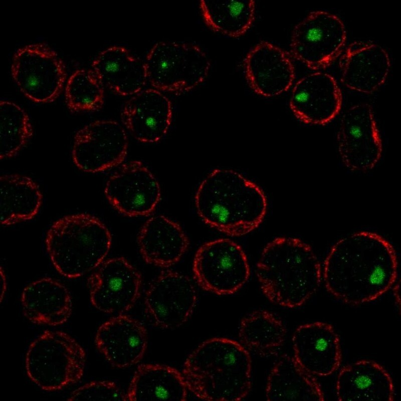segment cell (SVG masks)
<instances>
[{
  "label": "cell",
  "instance_id": "cell-1",
  "mask_svg": "<svg viewBox=\"0 0 401 401\" xmlns=\"http://www.w3.org/2000/svg\"><path fill=\"white\" fill-rule=\"evenodd\" d=\"M398 262L392 245L375 232L347 235L330 248L322 267L327 290L341 301L359 305L388 291L397 278Z\"/></svg>",
  "mask_w": 401,
  "mask_h": 401
},
{
  "label": "cell",
  "instance_id": "cell-2",
  "mask_svg": "<svg viewBox=\"0 0 401 401\" xmlns=\"http://www.w3.org/2000/svg\"><path fill=\"white\" fill-rule=\"evenodd\" d=\"M196 210L204 222L231 237L257 228L267 213L262 188L235 170L217 168L201 181L194 196Z\"/></svg>",
  "mask_w": 401,
  "mask_h": 401
},
{
  "label": "cell",
  "instance_id": "cell-3",
  "mask_svg": "<svg viewBox=\"0 0 401 401\" xmlns=\"http://www.w3.org/2000/svg\"><path fill=\"white\" fill-rule=\"evenodd\" d=\"M188 390L205 400H241L252 386L250 353L234 339L216 337L199 344L185 359Z\"/></svg>",
  "mask_w": 401,
  "mask_h": 401
},
{
  "label": "cell",
  "instance_id": "cell-4",
  "mask_svg": "<svg viewBox=\"0 0 401 401\" xmlns=\"http://www.w3.org/2000/svg\"><path fill=\"white\" fill-rule=\"evenodd\" d=\"M263 293L271 302L294 308L318 290L322 267L312 247L295 237H278L264 247L256 269Z\"/></svg>",
  "mask_w": 401,
  "mask_h": 401
},
{
  "label": "cell",
  "instance_id": "cell-5",
  "mask_svg": "<svg viewBox=\"0 0 401 401\" xmlns=\"http://www.w3.org/2000/svg\"><path fill=\"white\" fill-rule=\"evenodd\" d=\"M111 234L98 218L86 213L64 216L48 230L46 250L57 272L77 278L97 268L108 254Z\"/></svg>",
  "mask_w": 401,
  "mask_h": 401
},
{
  "label": "cell",
  "instance_id": "cell-6",
  "mask_svg": "<svg viewBox=\"0 0 401 401\" xmlns=\"http://www.w3.org/2000/svg\"><path fill=\"white\" fill-rule=\"evenodd\" d=\"M86 357L83 347L72 336L62 331L47 330L30 343L26 370L42 389L60 390L81 379Z\"/></svg>",
  "mask_w": 401,
  "mask_h": 401
},
{
  "label": "cell",
  "instance_id": "cell-7",
  "mask_svg": "<svg viewBox=\"0 0 401 401\" xmlns=\"http://www.w3.org/2000/svg\"><path fill=\"white\" fill-rule=\"evenodd\" d=\"M147 82L162 92L189 91L206 79L210 62L198 46L190 43L161 41L154 44L144 61Z\"/></svg>",
  "mask_w": 401,
  "mask_h": 401
},
{
  "label": "cell",
  "instance_id": "cell-8",
  "mask_svg": "<svg viewBox=\"0 0 401 401\" xmlns=\"http://www.w3.org/2000/svg\"><path fill=\"white\" fill-rule=\"evenodd\" d=\"M192 272L200 288L218 295L236 293L250 275L249 262L243 248L227 238L201 245L193 257Z\"/></svg>",
  "mask_w": 401,
  "mask_h": 401
},
{
  "label": "cell",
  "instance_id": "cell-9",
  "mask_svg": "<svg viewBox=\"0 0 401 401\" xmlns=\"http://www.w3.org/2000/svg\"><path fill=\"white\" fill-rule=\"evenodd\" d=\"M11 73L21 92L37 103L54 101L66 82L64 62L54 50L44 43L19 48L13 57Z\"/></svg>",
  "mask_w": 401,
  "mask_h": 401
},
{
  "label": "cell",
  "instance_id": "cell-10",
  "mask_svg": "<svg viewBox=\"0 0 401 401\" xmlns=\"http://www.w3.org/2000/svg\"><path fill=\"white\" fill-rule=\"evenodd\" d=\"M346 40L342 20L324 11L309 13L294 27L290 52L309 68L318 70L330 65L340 54Z\"/></svg>",
  "mask_w": 401,
  "mask_h": 401
},
{
  "label": "cell",
  "instance_id": "cell-11",
  "mask_svg": "<svg viewBox=\"0 0 401 401\" xmlns=\"http://www.w3.org/2000/svg\"><path fill=\"white\" fill-rule=\"evenodd\" d=\"M128 146L127 135L119 122L98 120L77 132L72 157L75 165L84 172H102L121 164Z\"/></svg>",
  "mask_w": 401,
  "mask_h": 401
},
{
  "label": "cell",
  "instance_id": "cell-12",
  "mask_svg": "<svg viewBox=\"0 0 401 401\" xmlns=\"http://www.w3.org/2000/svg\"><path fill=\"white\" fill-rule=\"evenodd\" d=\"M342 162L353 171L373 168L382 152V144L371 106L361 103L349 108L342 115L337 135Z\"/></svg>",
  "mask_w": 401,
  "mask_h": 401
},
{
  "label": "cell",
  "instance_id": "cell-13",
  "mask_svg": "<svg viewBox=\"0 0 401 401\" xmlns=\"http://www.w3.org/2000/svg\"><path fill=\"white\" fill-rule=\"evenodd\" d=\"M91 304L109 314H124L138 300L142 277L125 258H112L103 262L88 279Z\"/></svg>",
  "mask_w": 401,
  "mask_h": 401
},
{
  "label": "cell",
  "instance_id": "cell-14",
  "mask_svg": "<svg viewBox=\"0 0 401 401\" xmlns=\"http://www.w3.org/2000/svg\"><path fill=\"white\" fill-rule=\"evenodd\" d=\"M104 194L114 208L130 217L150 215L161 198L157 179L139 160L122 164L107 180Z\"/></svg>",
  "mask_w": 401,
  "mask_h": 401
},
{
  "label": "cell",
  "instance_id": "cell-15",
  "mask_svg": "<svg viewBox=\"0 0 401 401\" xmlns=\"http://www.w3.org/2000/svg\"><path fill=\"white\" fill-rule=\"evenodd\" d=\"M197 301L190 279L171 270L161 272L150 284L144 298L146 313L157 326L178 327L191 315Z\"/></svg>",
  "mask_w": 401,
  "mask_h": 401
},
{
  "label": "cell",
  "instance_id": "cell-16",
  "mask_svg": "<svg viewBox=\"0 0 401 401\" xmlns=\"http://www.w3.org/2000/svg\"><path fill=\"white\" fill-rule=\"evenodd\" d=\"M341 92L335 79L329 74L317 72L299 80L292 90L289 106L299 121L310 125H324L339 113Z\"/></svg>",
  "mask_w": 401,
  "mask_h": 401
},
{
  "label": "cell",
  "instance_id": "cell-17",
  "mask_svg": "<svg viewBox=\"0 0 401 401\" xmlns=\"http://www.w3.org/2000/svg\"><path fill=\"white\" fill-rule=\"evenodd\" d=\"M292 343L295 360L314 376L330 375L340 366V339L329 323L317 321L299 326L293 333Z\"/></svg>",
  "mask_w": 401,
  "mask_h": 401
},
{
  "label": "cell",
  "instance_id": "cell-18",
  "mask_svg": "<svg viewBox=\"0 0 401 401\" xmlns=\"http://www.w3.org/2000/svg\"><path fill=\"white\" fill-rule=\"evenodd\" d=\"M247 82L257 94L272 97L287 91L295 78L290 55L273 44L263 41L253 47L244 60Z\"/></svg>",
  "mask_w": 401,
  "mask_h": 401
},
{
  "label": "cell",
  "instance_id": "cell-19",
  "mask_svg": "<svg viewBox=\"0 0 401 401\" xmlns=\"http://www.w3.org/2000/svg\"><path fill=\"white\" fill-rule=\"evenodd\" d=\"M95 342L110 364L126 368L142 358L147 346V332L136 319L125 313L117 314L99 327Z\"/></svg>",
  "mask_w": 401,
  "mask_h": 401
},
{
  "label": "cell",
  "instance_id": "cell-20",
  "mask_svg": "<svg viewBox=\"0 0 401 401\" xmlns=\"http://www.w3.org/2000/svg\"><path fill=\"white\" fill-rule=\"evenodd\" d=\"M172 108L168 98L153 88L143 89L125 103L122 122L131 134L144 143L160 140L167 133L172 120Z\"/></svg>",
  "mask_w": 401,
  "mask_h": 401
},
{
  "label": "cell",
  "instance_id": "cell-21",
  "mask_svg": "<svg viewBox=\"0 0 401 401\" xmlns=\"http://www.w3.org/2000/svg\"><path fill=\"white\" fill-rule=\"evenodd\" d=\"M339 65L341 79L344 86L355 91L369 94L385 81L390 61L387 52L380 46L354 42L342 55Z\"/></svg>",
  "mask_w": 401,
  "mask_h": 401
},
{
  "label": "cell",
  "instance_id": "cell-22",
  "mask_svg": "<svg viewBox=\"0 0 401 401\" xmlns=\"http://www.w3.org/2000/svg\"><path fill=\"white\" fill-rule=\"evenodd\" d=\"M140 254L148 264L167 268L177 263L187 251L189 240L181 226L163 215L148 219L138 236Z\"/></svg>",
  "mask_w": 401,
  "mask_h": 401
},
{
  "label": "cell",
  "instance_id": "cell-23",
  "mask_svg": "<svg viewBox=\"0 0 401 401\" xmlns=\"http://www.w3.org/2000/svg\"><path fill=\"white\" fill-rule=\"evenodd\" d=\"M340 400H387L394 397L392 379L377 362L361 359L343 367L336 382Z\"/></svg>",
  "mask_w": 401,
  "mask_h": 401
},
{
  "label": "cell",
  "instance_id": "cell-24",
  "mask_svg": "<svg viewBox=\"0 0 401 401\" xmlns=\"http://www.w3.org/2000/svg\"><path fill=\"white\" fill-rule=\"evenodd\" d=\"M21 302L24 315L31 322L50 326L63 324L72 310L71 295L60 282L45 277L23 289Z\"/></svg>",
  "mask_w": 401,
  "mask_h": 401
},
{
  "label": "cell",
  "instance_id": "cell-25",
  "mask_svg": "<svg viewBox=\"0 0 401 401\" xmlns=\"http://www.w3.org/2000/svg\"><path fill=\"white\" fill-rule=\"evenodd\" d=\"M91 66L103 85L121 96H133L143 89L147 82L144 61L123 46L103 50Z\"/></svg>",
  "mask_w": 401,
  "mask_h": 401
},
{
  "label": "cell",
  "instance_id": "cell-26",
  "mask_svg": "<svg viewBox=\"0 0 401 401\" xmlns=\"http://www.w3.org/2000/svg\"><path fill=\"white\" fill-rule=\"evenodd\" d=\"M188 391L182 372L176 368L143 363L135 371L126 394L127 400L183 401Z\"/></svg>",
  "mask_w": 401,
  "mask_h": 401
},
{
  "label": "cell",
  "instance_id": "cell-27",
  "mask_svg": "<svg viewBox=\"0 0 401 401\" xmlns=\"http://www.w3.org/2000/svg\"><path fill=\"white\" fill-rule=\"evenodd\" d=\"M268 400H324L322 388L314 377L292 356L282 355L268 375L265 389Z\"/></svg>",
  "mask_w": 401,
  "mask_h": 401
},
{
  "label": "cell",
  "instance_id": "cell-28",
  "mask_svg": "<svg viewBox=\"0 0 401 401\" xmlns=\"http://www.w3.org/2000/svg\"><path fill=\"white\" fill-rule=\"evenodd\" d=\"M1 223L9 226L34 218L41 207L43 196L30 177L19 174L0 177Z\"/></svg>",
  "mask_w": 401,
  "mask_h": 401
},
{
  "label": "cell",
  "instance_id": "cell-29",
  "mask_svg": "<svg viewBox=\"0 0 401 401\" xmlns=\"http://www.w3.org/2000/svg\"><path fill=\"white\" fill-rule=\"evenodd\" d=\"M286 328L282 320L266 310L247 314L240 321L239 342L250 353L261 356L275 355L285 341Z\"/></svg>",
  "mask_w": 401,
  "mask_h": 401
},
{
  "label": "cell",
  "instance_id": "cell-30",
  "mask_svg": "<svg viewBox=\"0 0 401 401\" xmlns=\"http://www.w3.org/2000/svg\"><path fill=\"white\" fill-rule=\"evenodd\" d=\"M199 8L211 29L229 37L244 35L255 19L256 5L252 0H202Z\"/></svg>",
  "mask_w": 401,
  "mask_h": 401
},
{
  "label": "cell",
  "instance_id": "cell-31",
  "mask_svg": "<svg viewBox=\"0 0 401 401\" xmlns=\"http://www.w3.org/2000/svg\"><path fill=\"white\" fill-rule=\"evenodd\" d=\"M33 134L30 118L17 104L7 100L0 103V159L17 154Z\"/></svg>",
  "mask_w": 401,
  "mask_h": 401
},
{
  "label": "cell",
  "instance_id": "cell-32",
  "mask_svg": "<svg viewBox=\"0 0 401 401\" xmlns=\"http://www.w3.org/2000/svg\"><path fill=\"white\" fill-rule=\"evenodd\" d=\"M103 88L92 70H76L65 83V95L68 107L73 112L100 109L104 103Z\"/></svg>",
  "mask_w": 401,
  "mask_h": 401
},
{
  "label": "cell",
  "instance_id": "cell-33",
  "mask_svg": "<svg viewBox=\"0 0 401 401\" xmlns=\"http://www.w3.org/2000/svg\"><path fill=\"white\" fill-rule=\"evenodd\" d=\"M68 400H127L126 394L110 380H94L73 391Z\"/></svg>",
  "mask_w": 401,
  "mask_h": 401
}]
</instances>
